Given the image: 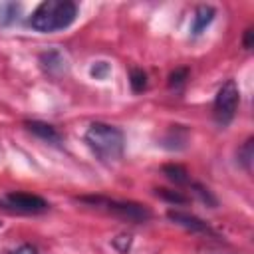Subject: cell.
Returning <instances> with one entry per match:
<instances>
[{"label": "cell", "mask_w": 254, "mask_h": 254, "mask_svg": "<svg viewBox=\"0 0 254 254\" xmlns=\"http://www.w3.org/2000/svg\"><path fill=\"white\" fill-rule=\"evenodd\" d=\"M77 16V6L69 0H46L42 2L32 18H30V26L36 30V32H44V34H50V32H58V30H64L67 28Z\"/></svg>", "instance_id": "1"}, {"label": "cell", "mask_w": 254, "mask_h": 254, "mask_svg": "<svg viewBox=\"0 0 254 254\" xmlns=\"http://www.w3.org/2000/svg\"><path fill=\"white\" fill-rule=\"evenodd\" d=\"M85 143L101 161H117L125 149L123 131L107 123H91L85 131Z\"/></svg>", "instance_id": "2"}, {"label": "cell", "mask_w": 254, "mask_h": 254, "mask_svg": "<svg viewBox=\"0 0 254 254\" xmlns=\"http://www.w3.org/2000/svg\"><path fill=\"white\" fill-rule=\"evenodd\" d=\"M238 101H240V91L238 85L234 83V79H228L216 93L214 97V119L218 125H228L234 119V113L238 109Z\"/></svg>", "instance_id": "3"}, {"label": "cell", "mask_w": 254, "mask_h": 254, "mask_svg": "<svg viewBox=\"0 0 254 254\" xmlns=\"http://www.w3.org/2000/svg\"><path fill=\"white\" fill-rule=\"evenodd\" d=\"M87 202H93L97 206H103L107 208L109 212L121 216V218H127V220H133V222H143L147 218H151V210L143 204H137V202H119V200H105V198H83Z\"/></svg>", "instance_id": "4"}, {"label": "cell", "mask_w": 254, "mask_h": 254, "mask_svg": "<svg viewBox=\"0 0 254 254\" xmlns=\"http://www.w3.org/2000/svg\"><path fill=\"white\" fill-rule=\"evenodd\" d=\"M6 200L10 206H14L16 210H22V212H42L48 208V202L42 196L30 194V192H8Z\"/></svg>", "instance_id": "5"}, {"label": "cell", "mask_w": 254, "mask_h": 254, "mask_svg": "<svg viewBox=\"0 0 254 254\" xmlns=\"http://www.w3.org/2000/svg\"><path fill=\"white\" fill-rule=\"evenodd\" d=\"M167 216H169V220H173L175 224H179V226H183L190 232H206L208 230L206 222H202L200 218H196L192 214H187V212H181V210H169Z\"/></svg>", "instance_id": "6"}, {"label": "cell", "mask_w": 254, "mask_h": 254, "mask_svg": "<svg viewBox=\"0 0 254 254\" xmlns=\"http://www.w3.org/2000/svg\"><path fill=\"white\" fill-rule=\"evenodd\" d=\"M26 127H28L34 135H38L40 139H44V141H48V143H60V141H62V135H60L58 129H56L54 125H50V123H44V121H26Z\"/></svg>", "instance_id": "7"}, {"label": "cell", "mask_w": 254, "mask_h": 254, "mask_svg": "<svg viewBox=\"0 0 254 254\" xmlns=\"http://www.w3.org/2000/svg\"><path fill=\"white\" fill-rule=\"evenodd\" d=\"M212 20H214V8H212V6H198L196 12H194V16H192V28H190L192 36L202 34V30H204Z\"/></svg>", "instance_id": "8"}, {"label": "cell", "mask_w": 254, "mask_h": 254, "mask_svg": "<svg viewBox=\"0 0 254 254\" xmlns=\"http://www.w3.org/2000/svg\"><path fill=\"white\" fill-rule=\"evenodd\" d=\"M42 64H44V67L50 73H56V71H64L65 69V58L60 52H48V54H44L42 56Z\"/></svg>", "instance_id": "9"}, {"label": "cell", "mask_w": 254, "mask_h": 254, "mask_svg": "<svg viewBox=\"0 0 254 254\" xmlns=\"http://www.w3.org/2000/svg\"><path fill=\"white\" fill-rule=\"evenodd\" d=\"M163 173H165L167 179L173 181L175 185H189V181H190L187 169L181 167V165H165V167H163Z\"/></svg>", "instance_id": "10"}, {"label": "cell", "mask_w": 254, "mask_h": 254, "mask_svg": "<svg viewBox=\"0 0 254 254\" xmlns=\"http://www.w3.org/2000/svg\"><path fill=\"white\" fill-rule=\"evenodd\" d=\"M129 83H131V89L135 93H141L147 89V73L139 67H133L131 73H129Z\"/></svg>", "instance_id": "11"}, {"label": "cell", "mask_w": 254, "mask_h": 254, "mask_svg": "<svg viewBox=\"0 0 254 254\" xmlns=\"http://www.w3.org/2000/svg\"><path fill=\"white\" fill-rule=\"evenodd\" d=\"M157 194L169 202H175V204H185L187 202V196L181 194L179 190H171V189H157Z\"/></svg>", "instance_id": "12"}, {"label": "cell", "mask_w": 254, "mask_h": 254, "mask_svg": "<svg viewBox=\"0 0 254 254\" xmlns=\"http://www.w3.org/2000/svg\"><path fill=\"white\" fill-rule=\"evenodd\" d=\"M252 157H254V153H252V139H248L246 143H244V147L238 151V159H240V163L250 171V167H252Z\"/></svg>", "instance_id": "13"}, {"label": "cell", "mask_w": 254, "mask_h": 254, "mask_svg": "<svg viewBox=\"0 0 254 254\" xmlns=\"http://www.w3.org/2000/svg\"><path fill=\"white\" fill-rule=\"evenodd\" d=\"M187 75H189V69H187V67H179V69H175V71L169 75V87H181V85L185 83Z\"/></svg>", "instance_id": "14"}, {"label": "cell", "mask_w": 254, "mask_h": 254, "mask_svg": "<svg viewBox=\"0 0 254 254\" xmlns=\"http://www.w3.org/2000/svg\"><path fill=\"white\" fill-rule=\"evenodd\" d=\"M109 64L107 62H95L93 65H91V69H89V73L95 77V79H103L107 73H109Z\"/></svg>", "instance_id": "15"}, {"label": "cell", "mask_w": 254, "mask_h": 254, "mask_svg": "<svg viewBox=\"0 0 254 254\" xmlns=\"http://www.w3.org/2000/svg\"><path fill=\"white\" fill-rule=\"evenodd\" d=\"M0 12L4 14V16L0 18V22H2V24H10V22L16 18V14H18V6H16V4H4V6L0 8Z\"/></svg>", "instance_id": "16"}, {"label": "cell", "mask_w": 254, "mask_h": 254, "mask_svg": "<svg viewBox=\"0 0 254 254\" xmlns=\"http://www.w3.org/2000/svg\"><path fill=\"white\" fill-rule=\"evenodd\" d=\"M113 246L119 250V252H127L129 250V246H131V236L129 234H121V236H117L115 240H113Z\"/></svg>", "instance_id": "17"}, {"label": "cell", "mask_w": 254, "mask_h": 254, "mask_svg": "<svg viewBox=\"0 0 254 254\" xmlns=\"http://www.w3.org/2000/svg\"><path fill=\"white\" fill-rule=\"evenodd\" d=\"M194 189H196V192H198V194L202 196V200H204V202H210V204H216V200H214V198L210 196V192H208L206 189H202V187H198V185H194Z\"/></svg>", "instance_id": "18"}, {"label": "cell", "mask_w": 254, "mask_h": 254, "mask_svg": "<svg viewBox=\"0 0 254 254\" xmlns=\"http://www.w3.org/2000/svg\"><path fill=\"white\" fill-rule=\"evenodd\" d=\"M10 254H38V250H36L34 246H30V244H22L20 248H16V250H12Z\"/></svg>", "instance_id": "19"}, {"label": "cell", "mask_w": 254, "mask_h": 254, "mask_svg": "<svg viewBox=\"0 0 254 254\" xmlns=\"http://www.w3.org/2000/svg\"><path fill=\"white\" fill-rule=\"evenodd\" d=\"M252 34H254L252 30H246V36H244V48H246V50L252 46Z\"/></svg>", "instance_id": "20"}]
</instances>
